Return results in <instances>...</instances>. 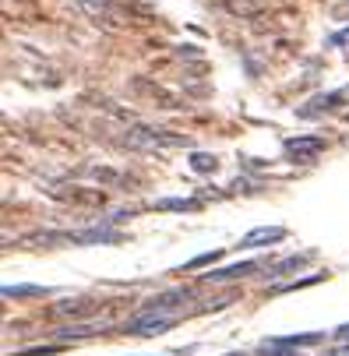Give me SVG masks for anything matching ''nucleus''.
<instances>
[{"label": "nucleus", "mask_w": 349, "mask_h": 356, "mask_svg": "<svg viewBox=\"0 0 349 356\" xmlns=\"http://www.w3.org/2000/svg\"><path fill=\"white\" fill-rule=\"evenodd\" d=\"M131 148H180V145H187V134H173V131H156V127H134V131H127V138H124Z\"/></svg>", "instance_id": "1"}, {"label": "nucleus", "mask_w": 349, "mask_h": 356, "mask_svg": "<svg viewBox=\"0 0 349 356\" xmlns=\"http://www.w3.org/2000/svg\"><path fill=\"white\" fill-rule=\"evenodd\" d=\"M286 152H289L296 163H314L321 152H325V138H318V134H296V138H286Z\"/></svg>", "instance_id": "2"}, {"label": "nucleus", "mask_w": 349, "mask_h": 356, "mask_svg": "<svg viewBox=\"0 0 349 356\" xmlns=\"http://www.w3.org/2000/svg\"><path fill=\"white\" fill-rule=\"evenodd\" d=\"M173 328V318H152V314H138L131 321H124V335H163Z\"/></svg>", "instance_id": "3"}, {"label": "nucleus", "mask_w": 349, "mask_h": 356, "mask_svg": "<svg viewBox=\"0 0 349 356\" xmlns=\"http://www.w3.org/2000/svg\"><path fill=\"white\" fill-rule=\"evenodd\" d=\"M187 296H190L187 289H170V293H159V296H152V300L145 303V307H141V314H152V318H166L163 311H166V307H177V303H184Z\"/></svg>", "instance_id": "4"}, {"label": "nucleus", "mask_w": 349, "mask_h": 356, "mask_svg": "<svg viewBox=\"0 0 349 356\" xmlns=\"http://www.w3.org/2000/svg\"><path fill=\"white\" fill-rule=\"evenodd\" d=\"M346 99V92H325V95H314V99H307L304 103V110H300V117H321V113H332L339 103Z\"/></svg>", "instance_id": "5"}, {"label": "nucleus", "mask_w": 349, "mask_h": 356, "mask_svg": "<svg viewBox=\"0 0 349 356\" xmlns=\"http://www.w3.org/2000/svg\"><path fill=\"white\" fill-rule=\"evenodd\" d=\"M279 240H286V229L282 226H258V229H251L243 240H240V247H268V243H279Z\"/></svg>", "instance_id": "6"}, {"label": "nucleus", "mask_w": 349, "mask_h": 356, "mask_svg": "<svg viewBox=\"0 0 349 356\" xmlns=\"http://www.w3.org/2000/svg\"><path fill=\"white\" fill-rule=\"evenodd\" d=\"M258 272V261H240V265H229V268H219V272H209L205 282H233L240 275H251Z\"/></svg>", "instance_id": "7"}, {"label": "nucleus", "mask_w": 349, "mask_h": 356, "mask_svg": "<svg viewBox=\"0 0 349 356\" xmlns=\"http://www.w3.org/2000/svg\"><path fill=\"white\" fill-rule=\"evenodd\" d=\"M307 261H314V250H304V254H293V258H286V261H279V265H272L268 268V275L272 279H279V275H289V272H300Z\"/></svg>", "instance_id": "8"}, {"label": "nucleus", "mask_w": 349, "mask_h": 356, "mask_svg": "<svg viewBox=\"0 0 349 356\" xmlns=\"http://www.w3.org/2000/svg\"><path fill=\"white\" fill-rule=\"evenodd\" d=\"M279 346H286V349H293V353H300V349H311V346H318V342H325V332H304V335H282V339H275Z\"/></svg>", "instance_id": "9"}, {"label": "nucleus", "mask_w": 349, "mask_h": 356, "mask_svg": "<svg viewBox=\"0 0 349 356\" xmlns=\"http://www.w3.org/2000/svg\"><path fill=\"white\" fill-rule=\"evenodd\" d=\"M159 212H194L197 201H187V197H166V201H156Z\"/></svg>", "instance_id": "10"}, {"label": "nucleus", "mask_w": 349, "mask_h": 356, "mask_svg": "<svg viewBox=\"0 0 349 356\" xmlns=\"http://www.w3.org/2000/svg\"><path fill=\"white\" fill-rule=\"evenodd\" d=\"M216 156H209V152H190V170L194 173H216Z\"/></svg>", "instance_id": "11"}, {"label": "nucleus", "mask_w": 349, "mask_h": 356, "mask_svg": "<svg viewBox=\"0 0 349 356\" xmlns=\"http://www.w3.org/2000/svg\"><path fill=\"white\" fill-rule=\"evenodd\" d=\"M95 307H88V300H67V303H57V314L64 318H78V314H92Z\"/></svg>", "instance_id": "12"}, {"label": "nucleus", "mask_w": 349, "mask_h": 356, "mask_svg": "<svg viewBox=\"0 0 349 356\" xmlns=\"http://www.w3.org/2000/svg\"><path fill=\"white\" fill-rule=\"evenodd\" d=\"M222 258V250H209V254H197V258H190L187 265H184V272H194V268H209V265H216Z\"/></svg>", "instance_id": "13"}, {"label": "nucleus", "mask_w": 349, "mask_h": 356, "mask_svg": "<svg viewBox=\"0 0 349 356\" xmlns=\"http://www.w3.org/2000/svg\"><path fill=\"white\" fill-rule=\"evenodd\" d=\"M46 289L42 286H4V296L8 300H25V296H42Z\"/></svg>", "instance_id": "14"}, {"label": "nucleus", "mask_w": 349, "mask_h": 356, "mask_svg": "<svg viewBox=\"0 0 349 356\" xmlns=\"http://www.w3.org/2000/svg\"><path fill=\"white\" fill-rule=\"evenodd\" d=\"M54 335L57 339H88V335H95V328L92 325H71V328H57Z\"/></svg>", "instance_id": "15"}, {"label": "nucleus", "mask_w": 349, "mask_h": 356, "mask_svg": "<svg viewBox=\"0 0 349 356\" xmlns=\"http://www.w3.org/2000/svg\"><path fill=\"white\" fill-rule=\"evenodd\" d=\"M325 275H307V279H296V282H289V286H279V293H286V289H304V286H314V282H321Z\"/></svg>", "instance_id": "16"}, {"label": "nucleus", "mask_w": 349, "mask_h": 356, "mask_svg": "<svg viewBox=\"0 0 349 356\" xmlns=\"http://www.w3.org/2000/svg\"><path fill=\"white\" fill-rule=\"evenodd\" d=\"M64 346H32V349H22L18 356H46V353H60Z\"/></svg>", "instance_id": "17"}, {"label": "nucleus", "mask_w": 349, "mask_h": 356, "mask_svg": "<svg viewBox=\"0 0 349 356\" xmlns=\"http://www.w3.org/2000/svg\"><path fill=\"white\" fill-rule=\"evenodd\" d=\"M335 339H339V342H346V346H349V325H342V328H339V332H335Z\"/></svg>", "instance_id": "18"}, {"label": "nucleus", "mask_w": 349, "mask_h": 356, "mask_svg": "<svg viewBox=\"0 0 349 356\" xmlns=\"http://www.w3.org/2000/svg\"><path fill=\"white\" fill-rule=\"evenodd\" d=\"M335 356H349V353H335Z\"/></svg>", "instance_id": "19"}, {"label": "nucleus", "mask_w": 349, "mask_h": 356, "mask_svg": "<svg viewBox=\"0 0 349 356\" xmlns=\"http://www.w3.org/2000/svg\"><path fill=\"white\" fill-rule=\"evenodd\" d=\"M229 356H243V353H229Z\"/></svg>", "instance_id": "20"}]
</instances>
